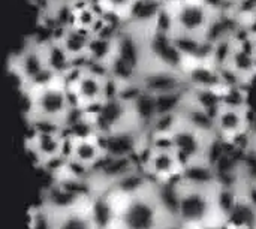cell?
<instances>
[{
  "label": "cell",
  "mask_w": 256,
  "mask_h": 229,
  "mask_svg": "<svg viewBox=\"0 0 256 229\" xmlns=\"http://www.w3.org/2000/svg\"><path fill=\"white\" fill-rule=\"evenodd\" d=\"M104 229H178L168 186L141 170L98 198Z\"/></svg>",
  "instance_id": "cell-1"
},
{
  "label": "cell",
  "mask_w": 256,
  "mask_h": 229,
  "mask_svg": "<svg viewBox=\"0 0 256 229\" xmlns=\"http://www.w3.org/2000/svg\"><path fill=\"white\" fill-rule=\"evenodd\" d=\"M168 190L178 229H224L234 219L228 183L214 171L186 172Z\"/></svg>",
  "instance_id": "cell-2"
},
{
  "label": "cell",
  "mask_w": 256,
  "mask_h": 229,
  "mask_svg": "<svg viewBox=\"0 0 256 229\" xmlns=\"http://www.w3.org/2000/svg\"><path fill=\"white\" fill-rule=\"evenodd\" d=\"M40 229H104L99 200L87 189L51 188L36 207Z\"/></svg>",
  "instance_id": "cell-3"
},
{
  "label": "cell",
  "mask_w": 256,
  "mask_h": 229,
  "mask_svg": "<svg viewBox=\"0 0 256 229\" xmlns=\"http://www.w3.org/2000/svg\"><path fill=\"white\" fill-rule=\"evenodd\" d=\"M24 94L28 100L26 120L30 128H52L66 132L80 116V110L75 106L72 94L62 78L28 88Z\"/></svg>",
  "instance_id": "cell-4"
},
{
  "label": "cell",
  "mask_w": 256,
  "mask_h": 229,
  "mask_svg": "<svg viewBox=\"0 0 256 229\" xmlns=\"http://www.w3.org/2000/svg\"><path fill=\"white\" fill-rule=\"evenodd\" d=\"M68 148L66 160L84 174H90L106 159V152L102 138L93 132L81 118V112L74 126L66 130Z\"/></svg>",
  "instance_id": "cell-5"
},
{
  "label": "cell",
  "mask_w": 256,
  "mask_h": 229,
  "mask_svg": "<svg viewBox=\"0 0 256 229\" xmlns=\"http://www.w3.org/2000/svg\"><path fill=\"white\" fill-rule=\"evenodd\" d=\"M138 162L141 172L162 186L172 184L188 172L178 154L166 140L150 138V144Z\"/></svg>",
  "instance_id": "cell-6"
},
{
  "label": "cell",
  "mask_w": 256,
  "mask_h": 229,
  "mask_svg": "<svg viewBox=\"0 0 256 229\" xmlns=\"http://www.w3.org/2000/svg\"><path fill=\"white\" fill-rule=\"evenodd\" d=\"M32 132L26 138V150L33 164L40 170H54L64 158L68 148V136L62 129L30 128Z\"/></svg>",
  "instance_id": "cell-7"
},
{
  "label": "cell",
  "mask_w": 256,
  "mask_h": 229,
  "mask_svg": "<svg viewBox=\"0 0 256 229\" xmlns=\"http://www.w3.org/2000/svg\"><path fill=\"white\" fill-rule=\"evenodd\" d=\"M165 8L171 14L172 33L196 39H206L216 15L204 0H184L177 4H165Z\"/></svg>",
  "instance_id": "cell-8"
},
{
  "label": "cell",
  "mask_w": 256,
  "mask_h": 229,
  "mask_svg": "<svg viewBox=\"0 0 256 229\" xmlns=\"http://www.w3.org/2000/svg\"><path fill=\"white\" fill-rule=\"evenodd\" d=\"M214 134L225 147H236L254 134L250 106L220 104L213 116Z\"/></svg>",
  "instance_id": "cell-9"
},
{
  "label": "cell",
  "mask_w": 256,
  "mask_h": 229,
  "mask_svg": "<svg viewBox=\"0 0 256 229\" xmlns=\"http://www.w3.org/2000/svg\"><path fill=\"white\" fill-rule=\"evenodd\" d=\"M138 86L142 92L153 94L154 98L165 94L184 93L189 90L183 70L148 63L138 76Z\"/></svg>",
  "instance_id": "cell-10"
},
{
  "label": "cell",
  "mask_w": 256,
  "mask_h": 229,
  "mask_svg": "<svg viewBox=\"0 0 256 229\" xmlns=\"http://www.w3.org/2000/svg\"><path fill=\"white\" fill-rule=\"evenodd\" d=\"M40 45H42V52H44L46 69L56 78L64 80L78 66V63H75V60L68 54V51L64 50L62 42L57 39V36H52L40 42Z\"/></svg>",
  "instance_id": "cell-11"
},
{
  "label": "cell",
  "mask_w": 256,
  "mask_h": 229,
  "mask_svg": "<svg viewBox=\"0 0 256 229\" xmlns=\"http://www.w3.org/2000/svg\"><path fill=\"white\" fill-rule=\"evenodd\" d=\"M93 34L94 33L90 30H86V28L70 24L64 28L58 30V33L56 36L62 42V45L64 46L68 54L75 60V63L81 64V63H86V60H87V52H88V46L93 39Z\"/></svg>",
  "instance_id": "cell-12"
},
{
  "label": "cell",
  "mask_w": 256,
  "mask_h": 229,
  "mask_svg": "<svg viewBox=\"0 0 256 229\" xmlns=\"http://www.w3.org/2000/svg\"><path fill=\"white\" fill-rule=\"evenodd\" d=\"M96 2L105 14L116 16L120 22H128L132 9L138 0H96Z\"/></svg>",
  "instance_id": "cell-13"
},
{
  "label": "cell",
  "mask_w": 256,
  "mask_h": 229,
  "mask_svg": "<svg viewBox=\"0 0 256 229\" xmlns=\"http://www.w3.org/2000/svg\"><path fill=\"white\" fill-rule=\"evenodd\" d=\"M242 162L249 172L256 176V130H254V134L249 136V140L244 144Z\"/></svg>",
  "instance_id": "cell-14"
},
{
  "label": "cell",
  "mask_w": 256,
  "mask_h": 229,
  "mask_svg": "<svg viewBox=\"0 0 256 229\" xmlns=\"http://www.w3.org/2000/svg\"><path fill=\"white\" fill-rule=\"evenodd\" d=\"M249 40H250L254 52L256 54V27H250L249 28Z\"/></svg>",
  "instance_id": "cell-15"
}]
</instances>
